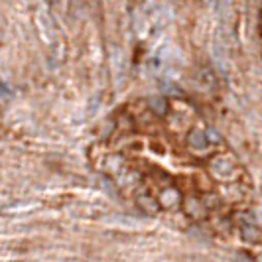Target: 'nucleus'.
Masks as SVG:
<instances>
[{"mask_svg": "<svg viewBox=\"0 0 262 262\" xmlns=\"http://www.w3.org/2000/svg\"><path fill=\"white\" fill-rule=\"evenodd\" d=\"M241 236L250 245H262V231L256 225H241Z\"/></svg>", "mask_w": 262, "mask_h": 262, "instance_id": "39448f33", "label": "nucleus"}, {"mask_svg": "<svg viewBox=\"0 0 262 262\" xmlns=\"http://www.w3.org/2000/svg\"><path fill=\"white\" fill-rule=\"evenodd\" d=\"M180 211H184L185 217H189L193 223H203L211 215V211L207 209L205 201L201 199V195L197 193L195 189L184 193V203H182V209Z\"/></svg>", "mask_w": 262, "mask_h": 262, "instance_id": "7ed1b4c3", "label": "nucleus"}, {"mask_svg": "<svg viewBox=\"0 0 262 262\" xmlns=\"http://www.w3.org/2000/svg\"><path fill=\"white\" fill-rule=\"evenodd\" d=\"M252 256H254V262H262V247L258 245V249L252 252Z\"/></svg>", "mask_w": 262, "mask_h": 262, "instance_id": "0eeeda50", "label": "nucleus"}, {"mask_svg": "<svg viewBox=\"0 0 262 262\" xmlns=\"http://www.w3.org/2000/svg\"><path fill=\"white\" fill-rule=\"evenodd\" d=\"M219 142V136L213 134L209 128L201 126V124H193L189 130L185 132V150L197 160H207L211 154H215L221 148H215Z\"/></svg>", "mask_w": 262, "mask_h": 262, "instance_id": "f03ea898", "label": "nucleus"}, {"mask_svg": "<svg viewBox=\"0 0 262 262\" xmlns=\"http://www.w3.org/2000/svg\"><path fill=\"white\" fill-rule=\"evenodd\" d=\"M36 26L39 30V38L43 39L48 46L53 43V38H57V32H55V26H53V16L52 12L41 4L36 12Z\"/></svg>", "mask_w": 262, "mask_h": 262, "instance_id": "20e7f679", "label": "nucleus"}, {"mask_svg": "<svg viewBox=\"0 0 262 262\" xmlns=\"http://www.w3.org/2000/svg\"><path fill=\"white\" fill-rule=\"evenodd\" d=\"M146 103H148L150 111H152L158 118L168 117V113H170V103H168L164 97H152V99H148Z\"/></svg>", "mask_w": 262, "mask_h": 262, "instance_id": "423d86ee", "label": "nucleus"}, {"mask_svg": "<svg viewBox=\"0 0 262 262\" xmlns=\"http://www.w3.org/2000/svg\"><path fill=\"white\" fill-rule=\"evenodd\" d=\"M205 173L215 182V185H229L249 180V173L241 160L231 150H217L205 160Z\"/></svg>", "mask_w": 262, "mask_h": 262, "instance_id": "f257e3e1", "label": "nucleus"}]
</instances>
